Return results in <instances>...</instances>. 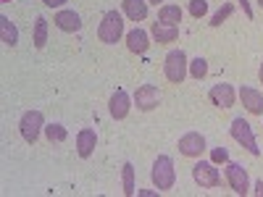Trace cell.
<instances>
[{
  "label": "cell",
  "instance_id": "obj_18",
  "mask_svg": "<svg viewBox=\"0 0 263 197\" xmlns=\"http://www.w3.org/2000/svg\"><path fill=\"white\" fill-rule=\"evenodd\" d=\"M0 40H3V45H8V48H13L18 42V29L11 24L8 16H0Z\"/></svg>",
  "mask_w": 263,
  "mask_h": 197
},
{
  "label": "cell",
  "instance_id": "obj_19",
  "mask_svg": "<svg viewBox=\"0 0 263 197\" xmlns=\"http://www.w3.org/2000/svg\"><path fill=\"white\" fill-rule=\"evenodd\" d=\"M158 21L177 27L179 21H182V8H179V6H161V11H158Z\"/></svg>",
  "mask_w": 263,
  "mask_h": 197
},
{
  "label": "cell",
  "instance_id": "obj_23",
  "mask_svg": "<svg viewBox=\"0 0 263 197\" xmlns=\"http://www.w3.org/2000/svg\"><path fill=\"white\" fill-rule=\"evenodd\" d=\"M45 137H48L50 142H63V140H66V129H63L61 124H48V126H45Z\"/></svg>",
  "mask_w": 263,
  "mask_h": 197
},
{
  "label": "cell",
  "instance_id": "obj_13",
  "mask_svg": "<svg viewBox=\"0 0 263 197\" xmlns=\"http://www.w3.org/2000/svg\"><path fill=\"white\" fill-rule=\"evenodd\" d=\"M95 147H98L95 129H82L77 134V152H79V158H90L95 152Z\"/></svg>",
  "mask_w": 263,
  "mask_h": 197
},
{
  "label": "cell",
  "instance_id": "obj_30",
  "mask_svg": "<svg viewBox=\"0 0 263 197\" xmlns=\"http://www.w3.org/2000/svg\"><path fill=\"white\" fill-rule=\"evenodd\" d=\"M258 76H260V84H263V63H260V71H258Z\"/></svg>",
  "mask_w": 263,
  "mask_h": 197
},
{
  "label": "cell",
  "instance_id": "obj_2",
  "mask_svg": "<svg viewBox=\"0 0 263 197\" xmlns=\"http://www.w3.org/2000/svg\"><path fill=\"white\" fill-rule=\"evenodd\" d=\"M153 184L158 187V192H166V189H174V182H177V171H174V161L168 155H158L156 163H153Z\"/></svg>",
  "mask_w": 263,
  "mask_h": 197
},
{
  "label": "cell",
  "instance_id": "obj_9",
  "mask_svg": "<svg viewBox=\"0 0 263 197\" xmlns=\"http://www.w3.org/2000/svg\"><path fill=\"white\" fill-rule=\"evenodd\" d=\"M161 103V92H158V87L156 84H142L137 87V92H135V105L140 108V111H153V108H158Z\"/></svg>",
  "mask_w": 263,
  "mask_h": 197
},
{
  "label": "cell",
  "instance_id": "obj_11",
  "mask_svg": "<svg viewBox=\"0 0 263 197\" xmlns=\"http://www.w3.org/2000/svg\"><path fill=\"white\" fill-rule=\"evenodd\" d=\"M211 100L218 108H232L234 100H237V92H234L232 84H213L211 87Z\"/></svg>",
  "mask_w": 263,
  "mask_h": 197
},
{
  "label": "cell",
  "instance_id": "obj_7",
  "mask_svg": "<svg viewBox=\"0 0 263 197\" xmlns=\"http://www.w3.org/2000/svg\"><path fill=\"white\" fill-rule=\"evenodd\" d=\"M227 182L232 187L234 194H248L250 192V176H248V171L239 166V163H227Z\"/></svg>",
  "mask_w": 263,
  "mask_h": 197
},
{
  "label": "cell",
  "instance_id": "obj_3",
  "mask_svg": "<svg viewBox=\"0 0 263 197\" xmlns=\"http://www.w3.org/2000/svg\"><path fill=\"white\" fill-rule=\"evenodd\" d=\"M98 37L105 45H116V42L124 37V18L119 11H108L98 27Z\"/></svg>",
  "mask_w": 263,
  "mask_h": 197
},
{
  "label": "cell",
  "instance_id": "obj_29",
  "mask_svg": "<svg viewBox=\"0 0 263 197\" xmlns=\"http://www.w3.org/2000/svg\"><path fill=\"white\" fill-rule=\"evenodd\" d=\"M255 192H258V194L263 197V182H258V184H255Z\"/></svg>",
  "mask_w": 263,
  "mask_h": 197
},
{
  "label": "cell",
  "instance_id": "obj_15",
  "mask_svg": "<svg viewBox=\"0 0 263 197\" xmlns=\"http://www.w3.org/2000/svg\"><path fill=\"white\" fill-rule=\"evenodd\" d=\"M126 48L132 50V53H147V48H150V37H147V32L145 29H132L129 34H126Z\"/></svg>",
  "mask_w": 263,
  "mask_h": 197
},
{
  "label": "cell",
  "instance_id": "obj_24",
  "mask_svg": "<svg viewBox=\"0 0 263 197\" xmlns=\"http://www.w3.org/2000/svg\"><path fill=\"white\" fill-rule=\"evenodd\" d=\"M232 11H234L232 3H227L224 8H218V11L213 13V18H211V27H221V21H227V18L232 16Z\"/></svg>",
  "mask_w": 263,
  "mask_h": 197
},
{
  "label": "cell",
  "instance_id": "obj_20",
  "mask_svg": "<svg viewBox=\"0 0 263 197\" xmlns=\"http://www.w3.org/2000/svg\"><path fill=\"white\" fill-rule=\"evenodd\" d=\"M32 42H34L37 50H42V48H45V42H48V21L42 16L34 21V37H32Z\"/></svg>",
  "mask_w": 263,
  "mask_h": 197
},
{
  "label": "cell",
  "instance_id": "obj_6",
  "mask_svg": "<svg viewBox=\"0 0 263 197\" xmlns=\"http://www.w3.org/2000/svg\"><path fill=\"white\" fill-rule=\"evenodd\" d=\"M192 179H195L197 184H200V187L213 189V187L221 184V173H218V168H216L213 163L200 161V163H195V166H192Z\"/></svg>",
  "mask_w": 263,
  "mask_h": 197
},
{
  "label": "cell",
  "instance_id": "obj_31",
  "mask_svg": "<svg viewBox=\"0 0 263 197\" xmlns=\"http://www.w3.org/2000/svg\"><path fill=\"white\" fill-rule=\"evenodd\" d=\"M147 3H153V6H158V3H163V0H147Z\"/></svg>",
  "mask_w": 263,
  "mask_h": 197
},
{
  "label": "cell",
  "instance_id": "obj_16",
  "mask_svg": "<svg viewBox=\"0 0 263 197\" xmlns=\"http://www.w3.org/2000/svg\"><path fill=\"white\" fill-rule=\"evenodd\" d=\"M153 37H156V42H161V45L177 42V37H179V27L163 24V21H156V24H153Z\"/></svg>",
  "mask_w": 263,
  "mask_h": 197
},
{
  "label": "cell",
  "instance_id": "obj_1",
  "mask_svg": "<svg viewBox=\"0 0 263 197\" xmlns=\"http://www.w3.org/2000/svg\"><path fill=\"white\" fill-rule=\"evenodd\" d=\"M163 74H166V79L168 82H174V84H182L184 82V76L190 74V61H187V53L179 48V50H171L168 55H166V61H163Z\"/></svg>",
  "mask_w": 263,
  "mask_h": 197
},
{
  "label": "cell",
  "instance_id": "obj_25",
  "mask_svg": "<svg viewBox=\"0 0 263 197\" xmlns=\"http://www.w3.org/2000/svg\"><path fill=\"white\" fill-rule=\"evenodd\" d=\"M190 13L195 18H203L208 13V3H205V0H190Z\"/></svg>",
  "mask_w": 263,
  "mask_h": 197
},
{
  "label": "cell",
  "instance_id": "obj_17",
  "mask_svg": "<svg viewBox=\"0 0 263 197\" xmlns=\"http://www.w3.org/2000/svg\"><path fill=\"white\" fill-rule=\"evenodd\" d=\"M124 13L129 21H145L147 18V0H124Z\"/></svg>",
  "mask_w": 263,
  "mask_h": 197
},
{
  "label": "cell",
  "instance_id": "obj_5",
  "mask_svg": "<svg viewBox=\"0 0 263 197\" xmlns=\"http://www.w3.org/2000/svg\"><path fill=\"white\" fill-rule=\"evenodd\" d=\"M232 137L242 145L250 155H260V147H258V142H255L253 126H250L245 119H234V121H232Z\"/></svg>",
  "mask_w": 263,
  "mask_h": 197
},
{
  "label": "cell",
  "instance_id": "obj_26",
  "mask_svg": "<svg viewBox=\"0 0 263 197\" xmlns=\"http://www.w3.org/2000/svg\"><path fill=\"white\" fill-rule=\"evenodd\" d=\"M211 158H213V163H227L229 161V152H227V147H216Z\"/></svg>",
  "mask_w": 263,
  "mask_h": 197
},
{
  "label": "cell",
  "instance_id": "obj_14",
  "mask_svg": "<svg viewBox=\"0 0 263 197\" xmlns=\"http://www.w3.org/2000/svg\"><path fill=\"white\" fill-rule=\"evenodd\" d=\"M53 21L61 32H79L82 29V18H79L77 11H58Z\"/></svg>",
  "mask_w": 263,
  "mask_h": 197
},
{
  "label": "cell",
  "instance_id": "obj_12",
  "mask_svg": "<svg viewBox=\"0 0 263 197\" xmlns=\"http://www.w3.org/2000/svg\"><path fill=\"white\" fill-rule=\"evenodd\" d=\"M239 100L253 116H263V95L255 90V87H242L239 90Z\"/></svg>",
  "mask_w": 263,
  "mask_h": 197
},
{
  "label": "cell",
  "instance_id": "obj_27",
  "mask_svg": "<svg viewBox=\"0 0 263 197\" xmlns=\"http://www.w3.org/2000/svg\"><path fill=\"white\" fill-rule=\"evenodd\" d=\"M239 6H242V11H245V16L248 18H253L255 13H253V6H250V0H239Z\"/></svg>",
  "mask_w": 263,
  "mask_h": 197
},
{
  "label": "cell",
  "instance_id": "obj_4",
  "mask_svg": "<svg viewBox=\"0 0 263 197\" xmlns=\"http://www.w3.org/2000/svg\"><path fill=\"white\" fill-rule=\"evenodd\" d=\"M18 129H21V137H24V142L34 145L40 131L45 129V116H42V111H27L24 116H21L18 121Z\"/></svg>",
  "mask_w": 263,
  "mask_h": 197
},
{
  "label": "cell",
  "instance_id": "obj_10",
  "mask_svg": "<svg viewBox=\"0 0 263 197\" xmlns=\"http://www.w3.org/2000/svg\"><path fill=\"white\" fill-rule=\"evenodd\" d=\"M129 108H132V100H129V95L124 90H116L111 95V100H108V111H111V116L116 121H121V119L129 116Z\"/></svg>",
  "mask_w": 263,
  "mask_h": 197
},
{
  "label": "cell",
  "instance_id": "obj_21",
  "mask_svg": "<svg viewBox=\"0 0 263 197\" xmlns=\"http://www.w3.org/2000/svg\"><path fill=\"white\" fill-rule=\"evenodd\" d=\"M121 182H124V194H135L137 187H135V166L132 163H124V171H121Z\"/></svg>",
  "mask_w": 263,
  "mask_h": 197
},
{
  "label": "cell",
  "instance_id": "obj_8",
  "mask_svg": "<svg viewBox=\"0 0 263 197\" xmlns=\"http://www.w3.org/2000/svg\"><path fill=\"white\" fill-rule=\"evenodd\" d=\"M177 147H179V152L184 158H200L203 150H205V137L200 134V131H187Z\"/></svg>",
  "mask_w": 263,
  "mask_h": 197
},
{
  "label": "cell",
  "instance_id": "obj_22",
  "mask_svg": "<svg viewBox=\"0 0 263 197\" xmlns=\"http://www.w3.org/2000/svg\"><path fill=\"white\" fill-rule=\"evenodd\" d=\"M190 74H192L195 79H203V76L208 74V61L200 58V55H197L195 61H190Z\"/></svg>",
  "mask_w": 263,
  "mask_h": 197
},
{
  "label": "cell",
  "instance_id": "obj_32",
  "mask_svg": "<svg viewBox=\"0 0 263 197\" xmlns=\"http://www.w3.org/2000/svg\"><path fill=\"white\" fill-rule=\"evenodd\" d=\"M258 6H260V8H263V0H258Z\"/></svg>",
  "mask_w": 263,
  "mask_h": 197
},
{
  "label": "cell",
  "instance_id": "obj_28",
  "mask_svg": "<svg viewBox=\"0 0 263 197\" xmlns=\"http://www.w3.org/2000/svg\"><path fill=\"white\" fill-rule=\"evenodd\" d=\"M42 3H45L48 8H61V6L66 3V0H42Z\"/></svg>",
  "mask_w": 263,
  "mask_h": 197
}]
</instances>
